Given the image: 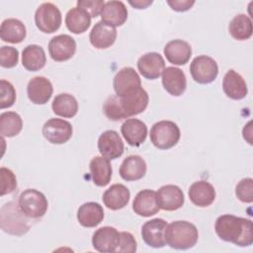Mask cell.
Instances as JSON below:
<instances>
[{"label":"cell","mask_w":253,"mask_h":253,"mask_svg":"<svg viewBox=\"0 0 253 253\" xmlns=\"http://www.w3.org/2000/svg\"><path fill=\"white\" fill-rule=\"evenodd\" d=\"M217 236L240 247H247L253 243V223L251 219L233 214H222L214 223Z\"/></svg>","instance_id":"6da1fadb"},{"label":"cell","mask_w":253,"mask_h":253,"mask_svg":"<svg viewBox=\"0 0 253 253\" xmlns=\"http://www.w3.org/2000/svg\"><path fill=\"white\" fill-rule=\"evenodd\" d=\"M199 239L195 224L187 220H175L169 223L165 230V241L173 249L187 250L194 247Z\"/></svg>","instance_id":"7a4b0ae2"},{"label":"cell","mask_w":253,"mask_h":253,"mask_svg":"<svg viewBox=\"0 0 253 253\" xmlns=\"http://www.w3.org/2000/svg\"><path fill=\"white\" fill-rule=\"evenodd\" d=\"M0 226L4 232L16 236L24 235L30 229L28 216L24 214L15 201L8 202L2 206L0 210Z\"/></svg>","instance_id":"3957f363"},{"label":"cell","mask_w":253,"mask_h":253,"mask_svg":"<svg viewBox=\"0 0 253 253\" xmlns=\"http://www.w3.org/2000/svg\"><path fill=\"white\" fill-rule=\"evenodd\" d=\"M150 140L158 149H170L174 147L181 136L179 126L172 121H159L150 129Z\"/></svg>","instance_id":"277c9868"},{"label":"cell","mask_w":253,"mask_h":253,"mask_svg":"<svg viewBox=\"0 0 253 253\" xmlns=\"http://www.w3.org/2000/svg\"><path fill=\"white\" fill-rule=\"evenodd\" d=\"M18 205L20 210L29 218L43 216L48 208L45 196L36 189H27L22 192L18 199Z\"/></svg>","instance_id":"5b68a950"},{"label":"cell","mask_w":253,"mask_h":253,"mask_svg":"<svg viewBox=\"0 0 253 253\" xmlns=\"http://www.w3.org/2000/svg\"><path fill=\"white\" fill-rule=\"evenodd\" d=\"M62 22L61 12L57 6L50 2L41 4L35 13V23L37 28L45 34L56 32Z\"/></svg>","instance_id":"8992f818"},{"label":"cell","mask_w":253,"mask_h":253,"mask_svg":"<svg viewBox=\"0 0 253 253\" xmlns=\"http://www.w3.org/2000/svg\"><path fill=\"white\" fill-rule=\"evenodd\" d=\"M190 73L197 83L210 84L217 77L218 66L212 57L209 55H199L192 60Z\"/></svg>","instance_id":"52a82bcc"},{"label":"cell","mask_w":253,"mask_h":253,"mask_svg":"<svg viewBox=\"0 0 253 253\" xmlns=\"http://www.w3.org/2000/svg\"><path fill=\"white\" fill-rule=\"evenodd\" d=\"M73 133L71 124L65 120L52 118L47 120L42 126V135L52 144H63L67 142Z\"/></svg>","instance_id":"ba28073f"},{"label":"cell","mask_w":253,"mask_h":253,"mask_svg":"<svg viewBox=\"0 0 253 253\" xmlns=\"http://www.w3.org/2000/svg\"><path fill=\"white\" fill-rule=\"evenodd\" d=\"M118 97L126 118L136 116L145 111L149 102L148 94L142 87L133 89L125 95Z\"/></svg>","instance_id":"9c48e42d"},{"label":"cell","mask_w":253,"mask_h":253,"mask_svg":"<svg viewBox=\"0 0 253 253\" xmlns=\"http://www.w3.org/2000/svg\"><path fill=\"white\" fill-rule=\"evenodd\" d=\"M75 51L76 42L69 35H57L48 42V52L54 61H66L75 54Z\"/></svg>","instance_id":"30bf717a"},{"label":"cell","mask_w":253,"mask_h":253,"mask_svg":"<svg viewBox=\"0 0 253 253\" xmlns=\"http://www.w3.org/2000/svg\"><path fill=\"white\" fill-rule=\"evenodd\" d=\"M168 223L163 218H152L143 223L141 237L152 248H162L166 245L165 230Z\"/></svg>","instance_id":"8fae6325"},{"label":"cell","mask_w":253,"mask_h":253,"mask_svg":"<svg viewBox=\"0 0 253 253\" xmlns=\"http://www.w3.org/2000/svg\"><path fill=\"white\" fill-rule=\"evenodd\" d=\"M98 149L101 156L109 160H114L123 155L125 145L120 134L116 130L109 129L99 136Z\"/></svg>","instance_id":"7c38bea8"},{"label":"cell","mask_w":253,"mask_h":253,"mask_svg":"<svg viewBox=\"0 0 253 253\" xmlns=\"http://www.w3.org/2000/svg\"><path fill=\"white\" fill-rule=\"evenodd\" d=\"M156 200L161 210L173 211L183 207L185 203V195L176 185H164L156 192Z\"/></svg>","instance_id":"4fadbf2b"},{"label":"cell","mask_w":253,"mask_h":253,"mask_svg":"<svg viewBox=\"0 0 253 253\" xmlns=\"http://www.w3.org/2000/svg\"><path fill=\"white\" fill-rule=\"evenodd\" d=\"M120 241V232L113 226L98 228L92 236V245L101 253L117 252Z\"/></svg>","instance_id":"5bb4252c"},{"label":"cell","mask_w":253,"mask_h":253,"mask_svg":"<svg viewBox=\"0 0 253 253\" xmlns=\"http://www.w3.org/2000/svg\"><path fill=\"white\" fill-rule=\"evenodd\" d=\"M53 92V87L49 79L43 76L32 78L27 86V95L29 100L36 105L46 104Z\"/></svg>","instance_id":"9a60e30c"},{"label":"cell","mask_w":253,"mask_h":253,"mask_svg":"<svg viewBox=\"0 0 253 253\" xmlns=\"http://www.w3.org/2000/svg\"><path fill=\"white\" fill-rule=\"evenodd\" d=\"M165 68V61L158 52H147L141 55L137 60V69L146 79H157Z\"/></svg>","instance_id":"2e32d148"},{"label":"cell","mask_w":253,"mask_h":253,"mask_svg":"<svg viewBox=\"0 0 253 253\" xmlns=\"http://www.w3.org/2000/svg\"><path fill=\"white\" fill-rule=\"evenodd\" d=\"M162 85L172 96H181L187 88V79L184 71L175 66H168L162 72Z\"/></svg>","instance_id":"e0dca14e"},{"label":"cell","mask_w":253,"mask_h":253,"mask_svg":"<svg viewBox=\"0 0 253 253\" xmlns=\"http://www.w3.org/2000/svg\"><path fill=\"white\" fill-rule=\"evenodd\" d=\"M133 211L143 217H149L156 214L160 208L156 200V192L149 189L139 191L132 202Z\"/></svg>","instance_id":"ac0fdd59"},{"label":"cell","mask_w":253,"mask_h":253,"mask_svg":"<svg viewBox=\"0 0 253 253\" xmlns=\"http://www.w3.org/2000/svg\"><path fill=\"white\" fill-rule=\"evenodd\" d=\"M190 201L199 208H207L215 200V190L213 186L204 180L194 182L188 191Z\"/></svg>","instance_id":"d6986e66"},{"label":"cell","mask_w":253,"mask_h":253,"mask_svg":"<svg viewBox=\"0 0 253 253\" xmlns=\"http://www.w3.org/2000/svg\"><path fill=\"white\" fill-rule=\"evenodd\" d=\"M113 87L116 95L123 96L126 93L141 87V80L132 67H124L115 75Z\"/></svg>","instance_id":"ffe728a7"},{"label":"cell","mask_w":253,"mask_h":253,"mask_svg":"<svg viewBox=\"0 0 253 253\" xmlns=\"http://www.w3.org/2000/svg\"><path fill=\"white\" fill-rule=\"evenodd\" d=\"M101 21L111 27H120L127 20V9L122 1H108L105 2L101 11Z\"/></svg>","instance_id":"44dd1931"},{"label":"cell","mask_w":253,"mask_h":253,"mask_svg":"<svg viewBox=\"0 0 253 253\" xmlns=\"http://www.w3.org/2000/svg\"><path fill=\"white\" fill-rule=\"evenodd\" d=\"M224 94L232 100H241L247 96L248 88L243 77L233 69H229L222 79Z\"/></svg>","instance_id":"7402d4cb"},{"label":"cell","mask_w":253,"mask_h":253,"mask_svg":"<svg viewBox=\"0 0 253 253\" xmlns=\"http://www.w3.org/2000/svg\"><path fill=\"white\" fill-rule=\"evenodd\" d=\"M121 132L130 146L136 147L145 141L147 136V126L145 123L138 119H127L123 123Z\"/></svg>","instance_id":"603a6c76"},{"label":"cell","mask_w":253,"mask_h":253,"mask_svg":"<svg viewBox=\"0 0 253 253\" xmlns=\"http://www.w3.org/2000/svg\"><path fill=\"white\" fill-rule=\"evenodd\" d=\"M116 39H117L116 28L111 27L102 21H99L94 25L89 35V41L91 44L98 49H104V48L110 47L111 45L114 44V42H116Z\"/></svg>","instance_id":"cb8c5ba5"},{"label":"cell","mask_w":253,"mask_h":253,"mask_svg":"<svg viewBox=\"0 0 253 253\" xmlns=\"http://www.w3.org/2000/svg\"><path fill=\"white\" fill-rule=\"evenodd\" d=\"M146 170V162L141 156L129 155L123 160L120 166V176L127 182L137 181L144 177Z\"/></svg>","instance_id":"d4e9b609"},{"label":"cell","mask_w":253,"mask_h":253,"mask_svg":"<svg viewBox=\"0 0 253 253\" xmlns=\"http://www.w3.org/2000/svg\"><path fill=\"white\" fill-rule=\"evenodd\" d=\"M163 52L170 63L174 65H184L192 56V47L189 42L177 39L168 42L164 46Z\"/></svg>","instance_id":"484cf974"},{"label":"cell","mask_w":253,"mask_h":253,"mask_svg":"<svg viewBox=\"0 0 253 253\" xmlns=\"http://www.w3.org/2000/svg\"><path fill=\"white\" fill-rule=\"evenodd\" d=\"M130 192L123 184L117 183L108 188L103 194L104 205L112 211H119L124 209L129 202Z\"/></svg>","instance_id":"4316f807"},{"label":"cell","mask_w":253,"mask_h":253,"mask_svg":"<svg viewBox=\"0 0 253 253\" xmlns=\"http://www.w3.org/2000/svg\"><path fill=\"white\" fill-rule=\"evenodd\" d=\"M104 219L103 207L95 202L81 205L77 211V220L84 227H95Z\"/></svg>","instance_id":"83f0119b"},{"label":"cell","mask_w":253,"mask_h":253,"mask_svg":"<svg viewBox=\"0 0 253 253\" xmlns=\"http://www.w3.org/2000/svg\"><path fill=\"white\" fill-rule=\"evenodd\" d=\"M90 174L93 183L98 187L107 186L112 179V165L110 160L103 156H95L91 159Z\"/></svg>","instance_id":"f1b7e54d"},{"label":"cell","mask_w":253,"mask_h":253,"mask_svg":"<svg viewBox=\"0 0 253 253\" xmlns=\"http://www.w3.org/2000/svg\"><path fill=\"white\" fill-rule=\"evenodd\" d=\"M27 36V30L24 23L15 18L4 20L0 27V38L5 42L20 43Z\"/></svg>","instance_id":"f546056e"},{"label":"cell","mask_w":253,"mask_h":253,"mask_svg":"<svg viewBox=\"0 0 253 253\" xmlns=\"http://www.w3.org/2000/svg\"><path fill=\"white\" fill-rule=\"evenodd\" d=\"M46 62L43 48L39 44H29L22 51V64L29 71L41 70Z\"/></svg>","instance_id":"4dcf8cb0"},{"label":"cell","mask_w":253,"mask_h":253,"mask_svg":"<svg viewBox=\"0 0 253 253\" xmlns=\"http://www.w3.org/2000/svg\"><path fill=\"white\" fill-rule=\"evenodd\" d=\"M65 25L67 29L76 35L86 32L91 25L90 15L81 8H71L65 16Z\"/></svg>","instance_id":"1f68e13d"},{"label":"cell","mask_w":253,"mask_h":253,"mask_svg":"<svg viewBox=\"0 0 253 253\" xmlns=\"http://www.w3.org/2000/svg\"><path fill=\"white\" fill-rule=\"evenodd\" d=\"M53 113L62 118H73L78 112V102L76 98L68 93L56 95L51 103Z\"/></svg>","instance_id":"d6a6232c"},{"label":"cell","mask_w":253,"mask_h":253,"mask_svg":"<svg viewBox=\"0 0 253 253\" xmlns=\"http://www.w3.org/2000/svg\"><path fill=\"white\" fill-rule=\"evenodd\" d=\"M230 36L237 41H246L251 38L253 33L252 21L245 14H238L230 21L228 26Z\"/></svg>","instance_id":"836d02e7"},{"label":"cell","mask_w":253,"mask_h":253,"mask_svg":"<svg viewBox=\"0 0 253 253\" xmlns=\"http://www.w3.org/2000/svg\"><path fill=\"white\" fill-rule=\"evenodd\" d=\"M22 128V118L16 112H4L0 115V133L2 137L16 136Z\"/></svg>","instance_id":"e575fe53"},{"label":"cell","mask_w":253,"mask_h":253,"mask_svg":"<svg viewBox=\"0 0 253 253\" xmlns=\"http://www.w3.org/2000/svg\"><path fill=\"white\" fill-rule=\"evenodd\" d=\"M103 113L111 121L117 122L123 119H126L121 107L118 95H111L107 98L103 105Z\"/></svg>","instance_id":"d590c367"},{"label":"cell","mask_w":253,"mask_h":253,"mask_svg":"<svg viewBox=\"0 0 253 253\" xmlns=\"http://www.w3.org/2000/svg\"><path fill=\"white\" fill-rule=\"evenodd\" d=\"M16 90L11 82L2 79L0 81V109L10 108L16 102Z\"/></svg>","instance_id":"8d00e7d4"},{"label":"cell","mask_w":253,"mask_h":253,"mask_svg":"<svg viewBox=\"0 0 253 253\" xmlns=\"http://www.w3.org/2000/svg\"><path fill=\"white\" fill-rule=\"evenodd\" d=\"M235 195L240 202L251 204L253 202V179L244 178L240 180L235 187Z\"/></svg>","instance_id":"74e56055"},{"label":"cell","mask_w":253,"mask_h":253,"mask_svg":"<svg viewBox=\"0 0 253 253\" xmlns=\"http://www.w3.org/2000/svg\"><path fill=\"white\" fill-rule=\"evenodd\" d=\"M0 179H1V196H5L14 192L17 188L16 175L12 170L6 167L0 168Z\"/></svg>","instance_id":"f35d334b"},{"label":"cell","mask_w":253,"mask_h":253,"mask_svg":"<svg viewBox=\"0 0 253 253\" xmlns=\"http://www.w3.org/2000/svg\"><path fill=\"white\" fill-rule=\"evenodd\" d=\"M19 50L13 46L3 45L0 48V65L4 68H13L18 64Z\"/></svg>","instance_id":"ab89813d"},{"label":"cell","mask_w":253,"mask_h":253,"mask_svg":"<svg viewBox=\"0 0 253 253\" xmlns=\"http://www.w3.org/2000/svg\"><path fill=\"white\" fill-rule=\"evenodd\" d=\"M137 249V243L133 235L127 231L120 232V241L117 252L134 253Z\"/></svg>","instance_id":"60d3db41"},{"label":"cell","mask_w":253,"mask_h":253,"mask_svg":"<svg viewBox=\"0 0 253 253\" xmlns=\"http://www.w3.org/2000/svg\"><path fill=\"white\" fill-rule=\"evenodd\" d=\"M105 4L104 0H78L77 7L86 11L91 18H96L101 14Z\"/></svg>","instance_id":"b9f144b4"},{"label":"cell","mask_w":253,"mask_h":253,"mask_svg":"<svg viewBox=\"0 0 253 253\" xmlns=\"http://www.w3.org/2000/svg\"><path fill=\"white\" fill-rule=\"evenodd\" d=\"M167 4L171 7L172 10L177 12H185L190 10L194 4L195 1L190 0H168Z\"/></svg>","instance_id":"7bdbcfd3"},{"label":"cell","mask_w":253,"mask_h":253,"mask_svg":"<svg viewBox=\"0 0 253 253\" xmlns=\"http://www.w3.org/2000/svg\"><path fill=\"white\" fill-rule=\"evenodd\" d=\"M131 6H133L134 8H136V9H145V8H147L149 5H151L152 4V1H145V0H143V1H129L128 2Z\"/></svg>","instance_id":"ee69618b"}]
</instances>
